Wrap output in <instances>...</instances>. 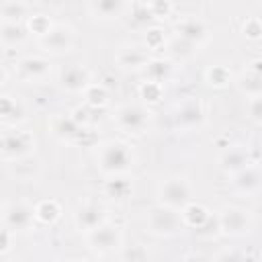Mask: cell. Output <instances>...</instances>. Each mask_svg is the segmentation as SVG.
I'll list each match as a JSON object with an SVG mask.
<instances>
[{"instance_id": "cell-1", "label": "cell", "mask_w": 262, "mask_h": 262, "mask_svg": "<svg viewBox=\"0 0 262 262\" xmlns=\"http://www.w3.org/2000/svg\"><path fill=\"white\" fill-rule=\"evenodd\" d=\"M96 162L104 174L117 176V174H123L125 170H129V166L133 164V151L125 141L111 139V141H104L102 145H98Z\"/></svg>"}, {"instance_id": "cell-2", "label": "cell", "mask_w": 262, "mask_h": 262, "mask_svg": "<svg viewBox=\"0 0 262 262\" xmlns=\"http://www.w3.org/2000/svg\"><path fill=\"white\" fill-rule=\"evenodd\" d=\"M33 151H35V137L29 131H20L14 127L2 133V158L6 162L29 158Z\"/></svg>"}, {"instance_id": "cell-3", "label": "cell", "mask_w": 262, "mask_h": 262, "mask_svg": "<svg viewBox=\"0 0 262 262\" xmlns=\"http://www.w3.org/2000/svg\"><path fill=\"white\" fill-rule=\"evenodd\" d=\"M182 227V213L166 207V205H156L147 213V229L154 235H174Z\"/></svg>"}, {"instance_id": "cell-4", "label": "cell", "mask_w": 262, "mask_h": 262, "mask_svg": "<svg viewBox=\"0 0 262 262\" xmlns=\"http://www.w3.org/2000/svg\"><path fill=\"white\" fill-rule=\"evenodd\" d=\"M160 205L172 207L176 211H182L190 205V184L180 176H170L158 186Z\"/></svg>"}, {"instance_id": "cell-5", "label": "cell", "mask_w": 262, "mask_h": 262, "mask_svg": "<svg viewBox=\"0 0 262 262\" xmlns=\"http://www.w3.org/2000/svg\"><path fill=\"white\" fill-rule=\"evenodd\" d=\"M219 229L227 235H244L252 227V217L242 207H225L217 217Z\"/></svg>"}, {"instance_id": "cell-6", "label": "cell", "mask_w": 262, "mask_h": 262, "mask_svg": "<svg viewBox=\"0 0 262 262\" xmlns=\"http://www.w3.org/2000/svg\"><path fill=\"white\" fill-rule=\"evenodd\" d=\"M39 45L49 53H66L74 45V29L70 25H53L43 37H39Z\"/></svg>"}, {"instance_id": "cell-7", "label": "cell", "mask_w": 262, "mask_h": 262, "mask_svg": "<svg viewBox=\"0 0 262 262\" xmlns=\"http://www.w3.org/2000/svg\"><path fill=\"white\" fill-rule=\"evenodd\" d=\"M117 125L127 133H141L149 121V113L139 104H125L115 115Z\"/></svg>"}, {"instance_id": "cell-8", "label": "cell", "mask_w": 262, "mask_h": 262, "mask_svg": "<svg viewBox=\"0 0 262 262\" xmlns=\"http://www.w3.org/2000/svg\"><path fill=\"white\" fill-rule=\"evenodd\" d=\"M104 221H106V213L98 203L86 201L76 209V225L80 229H84L86 233H90L92 229L104 225Z\"/></svg>"}, {"instance_id": "cell-9", "label": "cell", "mask_w": 262, "mask_h": 262, "mask_svg": "<svg viewBox=\"0 0 262 262\" xmlns=\"http://www.w3.org/2000/svg\"><path fill=\"white\" fill-rule=\"evenodd\" d=\"M35 209H31L27 203H12L4 209V223L10 231H18V229H27L33 223Z\"/></svg>"}, {"instance_id": "cell-10", "label": "cell", "mask_w": 262, "mask_h": 262, "mask_svg": "<svg viewBox=\"0 0 262 262\" xmlns=\"http://www.w3.org/2000/svg\"><path fill=\"white\" fill-rule=\"evenodd\" d=\"M88 244L96 252H108L121 244V231H119V227L104 223V225H100L88 233Z\"/></svg>"}, {"instance_id": "cell-11", "label": "cell", "mask_w": 262, "mask_h": 262, "mask_svg": "<svg viewBox=\"0 0 262 262\" xmlns=\"http://www.w3.org/2000/svg\"><path fill=\"white\" fill-rule=\"evenodd\" d=\"M59 82L66 90L70 92H80V90H86L90 86V72L78 63H72V66H66L59 74Z\"/></svg>"}, {"instance_id": "cell-12", "label": "cell", "mask_w": 262, "mask_h": 262, "mask_svg": "<svg viewBox=\"0 0 262 262\" xmlns=\"http://www.w3.org/2000/svg\"><path fill=\"white\" fill-rule=\"evenodd\" d=\"M51 72V63L43 57H25L16 63V74L23 80H43Z\"/></svg>"}, {"instance_id": "cell-13", "label": "cell", "mask_w": 262, "mask_h": 262, "mask_svg": "<svg viewBox=\"0 0 262 262\" xmlns=\"http://www.w3.org/2000/svg\"><path fill=\"white\" fill-rule=\"evenodd\" d=\"M203 106L199 100H186L182 102L178 108H176V125L182 127V129H192V127H199L203 123Z\"/></svg>"}, {"instance_id": "cell-14", "label": "cell", "mask_w": 262, "mask_h": 262, "mask_svg": "<svg viewBox=\"0 0 262 262\" xmlns=\"http://www.w3.org/2000/svg\"><path fill=\"white\" fill-rule=\"evenodd\" d=\"M178 35H180V39H184V41H188V43H201V41H205L207 39V27H205V23L201 20V18H194V16H188V18H182L180 23H178Z\"/></svg>"}, {"instance_id": "cell-15", "label": "cell", "mask_w": 262, "mask_h": 262, "mask_svg": "<svg viewBox=\"0 0 262 262\" xmlns=\"http://www.w3.org/2000/svg\"><path fill=\"white\" fill-rule=\"evenodd\" d=\"M117 63L121 68H141V66H147L149 63V57H147V51L139 45H125L117 51L115 55Z\"/></svg>"}, {"instance_id": "cell-16", "label": "cell", "mask_w": 262, "mask_h": 262, "mask_svg": "<svg viewBox=\"0 0 262 262\" xmlns=\"http://www.w3.org/2000/svg\"><path fill=\"white\" fill-rule=\"evenodd\" d=\"M233 184L242 190V192H256L262 186V174L256 166H246L244 170L233 174Z\"/></svg>"}, {"instance_id": "cell-17", "label": "cell", "mask_w": 262, "mask_h": 262, "mask_svg": "<svg viewBox=\"0 0 262 262\" xmlns=\"http://www.w3.org/2000/svg\"><path fill=\"white\" fill-rule=\"evenodd\" d=\"M25 119V106L18 98L12 96H2V121L6 125H16Z\"/></svg>"}, {"instance_id": "cell-18", "label": "cell", "mask_w": 262, "mask_h": 262, "mask_svg": "<svg viewBox=\"0 0 262 262\" xmlns=\"http://www.w3.org/2000/svg\"><path fill=\"white\" fill-rule=\"evenodd\" d=\"M246 166H250L248 164V151H244V149H239V147H229L223 156H221V168L223 170H227V172H239V170H244Z\"/></svg>"}, {"instance_id": "cell-19", "label": "cell", "mask_w": 262, "mask_h": 262, "mask_svg": "<svg viewBox=\"0 0 262 262\" xmlns=\"http://www.w3.org/2000/svg\"><path fill=\"white\" fill-rule=\"evenodd\" d=\"M88 8L96 18L98 16L100 18H117L125 10V4L117 2V0H98V2H90Z\"/></svg>"}, {"instance_id": "cell-20", "label": "cell", "mask_w": 262, "mask_h": 262, "mask_svg": "<svg viewBox=\"0 0 262 262\" xmlns=\"http://www.w3.org/2000/svg\"><path fill=\"white\" fill-rule=\"evenodd\" d=\"M0 37H2L4 47H12V45H18V43H23V41H25L27 31H25V27H23V25H18V23L2 20Z\"/></svg>"}, {"instance_id": "cell-21", "label": "cell", "mask_w": 262, "mask_h": 262, "mask_svg": "<svg viewBox=\"0 0 262 262\" xmlns=\"http://www.w3.org/2000/svg\"><path fill=\"white\" fill-rule=\"evenodd\" d=\"M239 86L244 92H248L252 98L256 96H262V72L258 70H248V74H244L239 78Z\"/></svg>"}, {"instance_id": "cell-22", "label": "cell", "mask_w": 262, "mask_h": 262, "mask_svg": "<svg viewBox=\"0 0 262 262\" xmlns=\"http://www.w3.org/2000/svg\"><path fill=\"white\" fill-rule=\"evenodd\" d=\"M180 213H182V223L184 225H190V227H201L209 219V213L205 211V207L194 205V203H190L188 207H184Z\"/></svg>"}, {"instance_id": "cell-23", "label": "cell", "mask_w": 262, "mask_h": 262, "mask_svg": "<svg viewBox=\"0 0 262 262\" xmlns=\"http://www.w3.org/2000/svg\"><path fill=\"white\" fill-rule=\"evenodd\" d=\"M53 133L61 139H72L74 135L80 133V127L74 121V117H57L53 119Z\"/></svg>"}, {"instance_id": "cell-24", "label": "cell", "mask_w": 262, "mask_h": 262, "mask_svg": "<svg viewBox=\"0 0 262 262\" xmlns=\"http://www.w3.org/2000/svg\"><path fill=\"white\" fill-rule=\"evenodd\" d=\"M25 10H27V4H23V2H12V0L2 2V6H0L2 20H12V23H16V20L25 14Z\"/></svg>"}, {"instance_id": "cell-25", "label": "cell", "mask_w": 262, "mask_h": 262, "mask_svg": "<svg viewBox=\"0 0 262 262\" xmlns=\"http://www.w3.org/2000/svg\"><path fill=\"white\" fill-rule=\"evenodd\" d=\"M31 162H33V158L29 156V158H23V160H16V162H10V168L14 170V174H16L18 178L27 180V178H33V174L39 170V162H37V164H33V166H29Z\"/></svg>"}, {"instance_id": "cell-26", "label": "cell", "mask_w": 262, "mask_h": 262, "mask_svg": "<svg viewBox=\"0 0 262 262\" xmlns=\"http://www.w3.org/2000/svg\"><path fill=\"white\" fill-rule=\"evenodd\" d=\"M229 78H231L229 70H227L225 66H221V63L207 70V80H209L211 86H225V84L229 82Z\"/></svg>"}, {"instance_id": "cell-27", "label": "cell", "mask_w": 262, "mask_h": 262, "mask_svg": "<svg viewBox=\"0 0 262 262\" xmlns=\"http://www.w3.org/2000/svg\"><path fill=\"white\" fill-rule=\"evenodd\" d=\"M35 215L41 219V221H53L57 215H59V207H57V203L55 201H43V203H39L37 207H35Z\"/></svg>"}, {"instance_id": "cell-28", "label": "cell", "mask_w": 262, "mask_h": 262, "mask_svg": "<svg viewBox=\"0 0 262 262\" xmlns=\"http://www.w3.org/2000/svg\"><path fill=\"white\" fill-rule=\"evenodd\" d=\"M51 27H53V25H51V20H49L45 14H33V16L29 18V29H31L33 33H37L39 37H43Z\"/></svg>"}, {"instance_id": "cell-29", "label": "cell", "mask_w": 262, "mask_h": 262, "mask_svg": "<svg viewBox=\"0 0 262 262\" xmlns=\"http://www.w3.org/2000/svg\"><path fill=\"white\" fill-rule=\"evenodd\" d=\"M84 92H86L88 102H90V104H94V106H98V104H104V102H106V90H104L102 86H98V84H90Z\"/></svg>"}, {"instance_id": "cell-30", "label": "cell", "mask_w": 262, "mask_h": 262, "mask_svg": "<svg viewBox=\"0 0 262 262\" xmlns=\"http://www.w3.org/2000/svg\"><path fill=\"white\" fill-rule=\"evenodd\" d=\"M141 96L145 98V100H149V102H156V100H160V96H162V84H158V82H145L143 86H141Z\"/></svg>"}, {"instance_id": "cell-31", "label": "cell", "mask_w": 262, "mask_h": 262, "mask_svg": "<svg viewBox=\"0 0 262 262\" xmlns=\"http://www.w3.org/2000/svg\"><path fill=\"white\" fill-rule=\"evenodd\" d=\"M244 35H248V37H252V39L260 37V35H262V18L250 16V18L244 23Z\"/></svg>"}, {"instance_id": "cell-32", "label": "cell", "mask_w": 262, "mask_h": 262, "mask_svg": "<svg viewBox=\"0 0 262 262\" xmlns=\"http://www.w3.org/2000/svg\"><path fill=\"white\" fill-rule=\"evenodd\" d=\"M248 113H250V117H252L256 123H262V96L250 98V102H248Z\"/></svg>"}, {"instance_id": "cell-33", "label": "cell", "mask_w": 262, "mask_h": 262, "mask_svg": "<svg viewBox=\"0 0 262 262\" xmlns=\"http://www.w3.org/2000/svg\"><path fill=\"white\" fill-rule=\"evenodd\" d=\"M111 188H113V192L121 199V196H125V192L129 190V184H127L123 178H113V180L106 182V190H111Z\"/></svg>"}, {"instance_id": "cell-34", "label": "cell", "mask_w": 262, "mask_h": 262, "mask_svg": "<svg viewBox=\"0 0 262 262\" xmlns=\"http://www.w3.org/2000/svg\"><path fill=\"white\" fill-rule=\"evenodd\" d=\"M217 262H244V256L237 250H225L217 256Z\"/></svg>"}, {"instance_id": "cell-35", "label": "cell", "mask_w": 262, "mask_h": 262, "mask_svg": "<svg viewBox=\"0 0 262 262\" xmlns=\"http://www.w3.org/2000/svg\"><path fill=\"white\" fill-rule=\"evenodd\" d=\"M8 250H10V229L4 227V231H2V252L6 254Z\"/></svg>"}, {"instance_id": "cell-36", "label": "cell", "mask_w": 262, "mask_h": 262, "mask_svg": "<svg viewBox=\"0 0 262 262\" xmlns=\"http://www.w3.org/2000/svg\"><path fill=\"white\" fill-rule=\"evenodd\" d=\"M184 262H205V260L203 258H196V256H188Z\"/></svg>"}, {"instance_id": "cell-37", "label": "cell", "mask_w": 262, "mask_h": 262, "mask_svg": "<svg viewBox=\"0 0 262 262\" xmlns=\"http://www.w3.org/2000/svg\"><path fill=\"white\" fill-rule=\"evenodd\" d=\"M125 262H139V260H125Z\"/></svg>"}, {"instance_id": "cell-38", "label": "cell", "mask_w": 262, "mask_h": 262, "mask_svg": "<svg viewBox=\"0 0 262 262\" xmlns=\"http://www.w3.org/2000/svg\"><path fill=\"white\" fill-rule=\"evenodd\" d=\"M86 262H96V260H86Z\"/></svg>"}, {"instance_id": "cell-39", "label": "cell", "mask_w": 262, "mask_h": 262, "mask_svg": "<svg viewBox=\"0 0 262 262\" xmlns=\"http://www.w3.org/2000/svg\"><path fill=\"white\" fill-rule=\"evenodd\" d=\"M260 166H262V160H260Z\"/></svg>"}]
</instances>
